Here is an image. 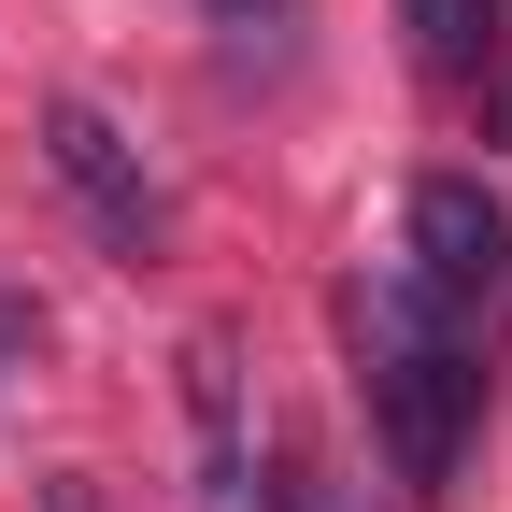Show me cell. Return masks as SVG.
Instances as JSON below:
<instances>
[{
    "mask_svg": "<svg viewBox=\"0 0 512 512\" xmlns=\"http://www.w3.org/2000/svg\"><path fill=\"white\" fill-rule=\"evenodd\" d=\"M185 413H200V512H313L299 498V456L242 413V356L228 342L185 356Z\"/></svg>",
    "mask_w": 512,
    "mask_h": 512,
    "instance_id": "3",
    "label": "cell"
},
{
    "mask_svg": "<svg viewBox=\"0 0 512 512\" xmlns=\"http://www.w3.org/2000/svg\"><path fill=\"white\" fill-rule=\"evenodd\" d=\"M399 29L441 86H484L498 72V43H512V0H399Z\"/></svg>",
    "mask_w": 512,
    "mask_h": 512,
    "instance_id": "5",
    "label": "cell"
},
{
    "mask_svg": "<svg viewBox=\"0 0 512 512\" xmlns=\"http://www.w3.org/2000/svg\"><path fill=\"white\" fill-rule=\"evenodd\" d=\"M313 512H356V498H313Z\"/></svg>",
    "mask_w": 512,
    "mask_h": 512,
    "instance_id": "8",
    "label": "cell"
},
{
    "mask_svg": "<svg viewBox=\"0 0 512 512\" xmlns=\"http://www.w3.org/2000/svg\"><path fill=\"white\" fill-rule=\"evenodd\" d=\"M342 342H356V399L384 427V470H399L413 498H441L456 456H470V413H484V342L399 271V256L342 285Z\"/></svg>",
    "mask_w": 512,
    "mask_h": 512,
    "instance_id": "1",
    "label": "cell"
},
{
    "mask_svg": "<svg viewBox=\"0 0 512 512\" xmlns=\"http://www.w3.org/2000/svg\"><path fill=\"white\" fill-rule=\"evenodd\" d=\"M399 271L456 313L470 342L512 328V214L484 200L470 171H427V185H413V214H399Z\"/></svg>",
    "mask_w": 512,
    "mask_h": 512,
    "instance_id": "2",
    "label": "cell"
},
{
    "mask_svg": "<svg viewBox=\"0 0 512 512\" xmlns=\"http://www.w3.org/2000/svg\"><path fill=\"white\" fill-rule=\"evenodd\" d=\"M200 15H214V29H271L285 0H200Z\"/></svg>",
    "mask_w": 512,
    "mask_h": 512,
    "instance_id": "7",
    "label": "cell"
},
{
    "mask_svg": "<svg viewBox=\"0 0 512 512\" xmlns=\"http://www.w3.org/2000/svg\"><path fill=\"white\" fill-rule=\"evenodd\" d=\"M43 512H114V498H100V470H57V484H43Z\"/></svg>",
    "mask_w": 512,
    "mask_h": 512,
    "instance_id": "6",
    "label": "cell"
},
{
    "mask_svg": "<svg viewBox=\"0 0 512 512\" xmlns=\"http://www.w3.org/2000/svg\"><path fill=\"white\" fill-rule=\"evenodd\" d=\"M43 171H57V185H72V200L100 214V242H114V256H143V242L171 228V200H157V171L128 157V128H114L100 100H43Z\"/></svg>",
    "mask_w": 512,
    "mask_h": 512,
    "instance_id": "4",
    "label": "cell"
}]
</instances>
